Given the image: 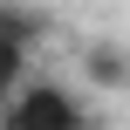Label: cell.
Instances as JSON below:
<instances>
[{
	"label": "cell",
	"mask_w": 130,
	"mask_h": 130,
	"mask_svg": "<svg viewBox=\"0 0 130 130\" xmlns=\"http://www.w3.org/2000/svg\"><path fill=\"white\" fill-rule=\"evenodd\" d=\"M0 130H96V110L69 82H21L0 103Z\"/></svg>",
	"instance_id": "cell-1"
},
{
	"label": "cell",
	"mask_w": 130,
	"mask_h": 130,
	"mask_svg": "<svg viewBox=\"0 0 130 130\" xmlns=\"http://www.w3.org/2000/svg\"><path fill=\"white\" fill-rule=\"evenodd\" d=\"M82 82L89 89H130V48L123 41H89L82 48Z\"/></svg>",
	"instance_id": "cell-2"
},
{
	"label": "cell",
	"mask_w": 130,
	"mask_h": 130,
	"mask_svg": "<svg viewBox=\"0 0 130 130\" xmlns=\"http://www.w3.org/2000/svg\"><path fill=\"white\" fill-rule=\"evenodd\" d=\"M41 27H48V21H41L27 0H0V34H7V41H27V48H34Z\"/></svg>",
	"instance_id": "cell-3"
},
{
	"label": "cell",
	"mask_w": 130,
	"mask_h": 130,
	"mask_svg": "<svg viewBox=\"0 0 130 130\" xmlns=\"http://www.w3.org/2000/svg\"><path fill=\"white\" fill-rule=\"evenodd\" d=\"M27 62H34V48H27V41H7V34H0V103H7L21 82H27Z\"/></svg>",
	"instance_id": "cell-4"
}]
</instances>
